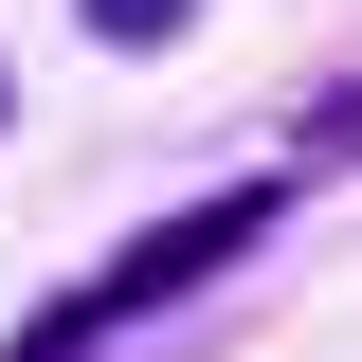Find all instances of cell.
Here are the masks:
<instances>
[{
	"label": "cell",
	"instance_id": "1",
	"mask_svg": "<svg viewBox=\"0 0 362 362\" xmlns=\"http://www.w3.org/2000/svg\"><path fill=\"white\" fill-rule=\"evenodd\" d=\"M272 218H290L272 181H235V199H199V218H181V235H145V254H109V272H90V290H73V308H37V326H18V344H0V362H73L90 326H127V308H163V290H199V272H235V254H254Z\"/></svg>",
	"mask_w": 362,
	"mask_h": 362
},
{
	"label": "cell",
	"instance_id": "2",
	"mask_svg": "<svg viewBox=\"0 0 362 362\" xmlns=\"http://www.w3.org/2000/svg\"><path fill=\"white\" fill-rule=\"evenodd\" d=\"M199 18H218V0H73V37H90V54H181Z\"/></svg>",
	"mask_w": 362,
	"mask_h": 362
},
{
	"label": "cell",
	"instance_id": "3",
	"mask_svg": "<svg viewBox=\"0 0 362 362\" xmlns=\"http://www.w3.org/2000/svg\"><path fill=\"white\" fill-rule=\"evenodd\" d=\"M0 127H18V54H0Z\"/></svg>",
	"mask_w": 362,
	"mask_h": 362
}]
</instances>
